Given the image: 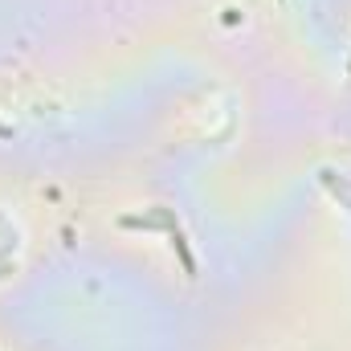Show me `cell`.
Instances as JSON below:
<instances>
[{
	"mask_svg": "<svg viewBox=\"0 0 351 351\" xmlns=\"http://www.w3.org/2000/svg\"><path fill=\"white\" fill-rule=\"evenodd\" d=\"M119 225H123V229H143V233H152V229H164V233H168L180 221H176V208L156 204V208H147V213H139V217H123Z\"/></svg>",
	"mask_w": 351,
	"mask_h": 351,
	"instance_id": "6da1fadb",
	"label": "cell"
},
{
	"mask_svg": "<svg viewBox=\"0 0 351 351\" xmlns=\"http://www.w3.org/2000/svg\"><path fill=\"white\" fill-rule=\"evenodd\" d=\"M168 241H172L176 258H180V265H184V274H188V278H196V258H192L188 237H184V229H180V225H172V229H168Z\"/></svg>",
	"mask_w": 351,
	"mask_h": 351,
	"instance_id": "7a4b0ae2",
	"label": "cell"
},
{
	"mask_svg": "<svg viewBox=\"0 0 351 351\" xmlns=\"http://www.w3.org/2000/svg\"><path fill=\"white\" fill-rule=\"evenodd\" d=\"M319 176H323V184H327V188H331V192H335V196H339L343 204H351V188L343 184V180H335V172H327V168H323Z\"/></svg>",
	"mask_w": 351,
	"mask_h": 351,
	"instance_id": "3957f363",
	"label": "cell"
},
{
	"mask_svg": "<svg viewBox=\"0 0 351 351\" xmlns=\"http://www.w3.org/2000/svg\"><path fill=\"white\" fill-rule=\"evenodd\" d=\"M348 70H351V66H348Z\"/></svg>",
	"mask_w": 351,
	"mask_h": 351,
	"instance_id": "277c9868",
	"label": "cell"
}]
</instances>
